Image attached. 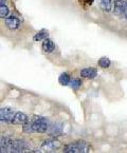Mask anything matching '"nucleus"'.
Returning a JSON list of instances; mask_svg holds the SVG:
<instances>
[{"label": "nucleus", "mask_w": 127, "mask_h": 153, "mask_svg": "<svg viewBox=\"0 0 127 153\" xmlns=\"http://www.w3.org/2000/svg\"><path fill=\"white\" fill-rule=\"evenodd\" d=\"M58 82L61 83V86H69L71 82V78H70V75L68 73H61L58 77Z\"/></svg>", "instance_id": "obj_11"}, {"label": "nucleus", "mask_w": 127, "mask_h": 153, "mask_svg": "<svg viewBox=\"0 0 127 153\" xmlns=\"http://www.w3.org/2000/svg\"><path fill=\"white\" fill-rule=\"evenodd\" d=\"M48 36H49V33H48L47 30H40V31L37 32L34 36H33V40L41 41V40H43V39L48 38Z\"/></svg>", "instance_id": "obj_12"}, {"label": "nucleus", "mask_w": 127, "mask_h": 153, "mask_svg": "<svg viewBox=\"0 0 127 153\" xmlns=\"http://www.w3.org/2000/svg\"><path fill=\"white\" fill-rule=\"evenodd\" d=\"M61 125H52V126H50V128H49V133H50L51 135H57L59 132H61Z\"/></svg>", "instance_id": "obj_14"}, {"label": "nucleus", "mask_w": 127, "mask_h": 153, "mask_svg": "<svg viewBox=\"0 0 127 153\" xmlns=\"http://www.w3.org/2000/svg\"><path fill=\"white\" fill-rule=\"evenodd\" d=\"M5 25L10 30H17L20 27V20H19L17 16H15L14 14H11L5 18Z\"/></svg>", "instance_id": "obj_4"}, {"label": "nucleus", "mask_w": 127, "mask_h": 153, "mask_svg": "<svg viewBox=\"0 0 127 153\" xmlns=\"http://www.w3.org/2000/svg\"><path fill=\"white\" fill-rule=\"evenodd\" d=\"M125 5H126V1L125 0H114V13L117 16H123L125 12Z\"/></svg>", "instance_id": "obj_5"}, {"label": "nucleus", "mask_w": 127, "mask_h": 153, "mask_svg": "<svg viewBox=\"0 0 127 153\" xmlns=\"http://www.w3.org/2000/svg\"><path fill=\"white\" fill-rule=\"evenodd\" d=\"M110 59L108 58V57H101L100 59H99V65H100L101 68H103V69H107V68L110 67Z\"/></svg>", "instance_id": "obj_13"}, {"label": "nucleus", "mask_w": 127, "mask_h": 153, "mask_svg": "<svg viewBox=\"0 0 127 153\" xmlns=\"http://www.w3.org/2000/svg\"><path fill=\"white\" fill-rule=\"evenodd\" d=\"M124 17L127 20V0H126V5H125V12H124Z\"/></svg>", "instance_id": "obj_18"}, {"label": "nucleus", "mask_w": 127, "mask_h": 153, "mask_svg": "<svg viewBox=\"0 0 127 153\" xmlns=\"http://www.w3.org/2000/svg\"><path fill=\"white\" fill-rule=\"evenodd\" d=\"M5 2H7V0H0V5L5 4Z\"/></svg>", "instance_id": "obj_19"}, {"label": "nucleus", "mask_w": 127, "mask_h": 153, "mask_svg": "<svg viewBox=\"0 0 127 153\" xmlns=\"http://www.w3.org/2000/svg\"><path fill=\"white\" fill-rule=\"evenodd\" d=\"M81 75L84 78H88V79H93L98 76V71L95 70L94 68H85L81 71Z\"/></svg>", "instance_id": "obj_9"}, {"label": "nucleus", "mask_w": 127, "mask_h": 153, "mask_svg": "<svg viewBox=\"0 0 127 153\" xmlns=\"http://www.w3.org/2000/svg\"><path fill=\"white\" fill-rule=\"evenodd\" d=\"M81 1H82L83 3H84L85 5H90L91 3L93 2V1H94V0H79V2H81Z\"/></svg>", "instance_id": "obj_17"}, {"label": "nucleus", "mask_w": 127, "mask_h": 153, "mask_svg": "<svg viewBox=\"0 0 127 153\" xmlns=\"http://www.w3.org/2000/svg\"><path fill=\"white\" fill-rule=\"evenodd\" d=\"M15 112L12 108L9 107H3L0 109V120L2 123H12Z\"/></svg>", "instance_id": "obj_3"}, {"label": "nucleus", "mask_w": 127, "mask_h": 153, "mask_svg": "<svg viewBox=\"0 0 127 153\" xmlns=\"http://www.w3.org/2000/svg\"><path fill=\"white\" fill-rule=\"evenodd\" d=\"M29 122V117L27 114L22 112H16L14 115L13 120H12V124L13 125H25Z\"/></svg>", "instance_id": "obj_6"}, {"label": "nucleus", "mask_w": 127, "mask_h": 153, "mask_svg": "<svg viewBox=\"0 0 127 153\" xmlns=\"http://www.w3.org/2000/svg\"><path fill=\"white\" fill-rule=\"evenodd\" d=\"M59 146H61V144H59L58 140H53V138L45 140V142L43 143V145H41V147H43V149H46V150H48V151L55 150V149L59 148Z\"/></svg>", "instance_id": "obj_7"}, {"label": "nucleus", "mask_w": 127, "mask_h": 153, "mask_svg": "<svg viewBox=\"0 0 127 153\" xmlns=\"http://www.w3.org/2000/svg\"><path fill=\"white\" fill-rule=\"evenodd\" d=\"M90 151V146L85 140H77L64 147L65 153H86Z\"/></svg>", "instance_id": "obj_1"}, {"label": "nucleus", "mask_w": 127, "mask_h": 153, "mask_svg": "<svg viewBox=\"0 0 127 153\" xmlns=\"http://www.w3.org/2000/svg\"><path fill=\"white\" fill-rule=\"evenodd\" d=\"M100 4L104 12H110L114 7V0H100Z\"/></svg>", "instance_id": "obj_10"}, {"label": "nucleus", "mask_w": 127, "mask_h": 153, "mask_svg": "<svg viewBox=\"0 0 127 153\" xmlns=\"http://www.w3.org/2000/svg\"><path fill=\"white\" fill-rule=\"evenodd\" d=\"M41 49L45 53H52L54 52L55 50V45L50 38H46L43 40V43H41Z\"/></svg>", "instance_id": "obj_8"}, {"label": "nucleus", "mask_w": 127, "mask_h": 153, "mask_svg": "<svg viewBox=\"0 0 127 153\" xmlns=\"http://www.w3.org/2000/svg\"><path fill=\"white\" fill-rule=\"evenodd\" d=\"M69 86H70V88L73 89V90H77V89L81 88V86H82V80H81V79H73Z\"/></svg>", "instance_id": "obj_16"}, {"label": "nucleus", "mask_w": 127, "mask_h": 153, "mask_svg": "<svg viewBox=\"0 0 127 153\" xmlns=\"http://www.w3.org/2000/svg\"><path fill=\"white\" fill-rule=\"evenodd\" d=\"M33 131L37 133H45L50 128V122L47 117L43 116H36L34 120L31 122Z\"/></svg>", "instance_id": "obj_2"}, {"label": "nucleus", "mask_w": 127, "mask_h": 153, "mask_svg": "<svg viewBox=\"0 0 127 153\" xmlns=\"http://www.w3.org/2000/svg\"><path fill=\"white\" fill-rule=\"evenodd\" d=\"M10 14V10L7 7V4L0 5V17L1 18H7Z\"/></svg>", "instance_id": "obj_15"}]
</instances>
